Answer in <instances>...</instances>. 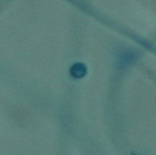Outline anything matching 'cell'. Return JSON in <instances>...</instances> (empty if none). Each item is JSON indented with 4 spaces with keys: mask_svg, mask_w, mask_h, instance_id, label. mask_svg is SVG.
Wrapping results in <instances>:
<instances>
[{
    "mask_svg": "<svg viewBox=\"0 0 156 155\" xmlns=\"http://www.w3.org/2000/svg\"><path fill=\"white\" fill-rule=\"evenodd\" d=\"M86 68L82 63H76V65L71 68V75L75 78H81L85 75Z\"/></svg>",
    "mask_w": 156,
    "mask_h": 155,
    "instance_id": "1",
    "label": "cell"
}]
</instances>
